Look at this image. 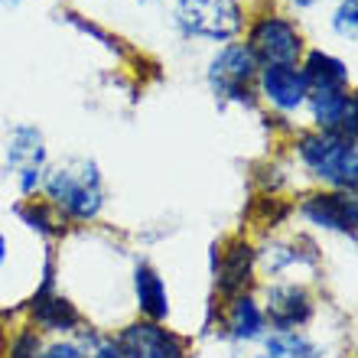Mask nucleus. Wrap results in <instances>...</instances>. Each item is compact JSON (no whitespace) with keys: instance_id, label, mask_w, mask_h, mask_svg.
Returning a JSON list of instances; mask_svg holds the SVG:
<instances>
[{"instance_id":"3","label":"nucleus","mask_w":358,"mask_h":358,"mask_svg":"<svg viewBox=\"0 0 358 358\" xmlns=\"http://www.w3.org/2000/svg\"><path fill=\"white\" fill-rule=\"evenodd\" d=\"M176 27L182 36L228 43L245 27V10L238 0H176Z\"/></svg>"},{"instance_id":"5","label":"nucleus","mask_w":358,"mask_h":358,"mask_svg":"<svg viewBox=\"0 0 358 358\" xmlns=\"http://www.w3.org/2000/svg\"><path fill=\"white\" fill-rule=\"evenodd\" d=\"M245 46L261 66H296V59L303 56V33L293 20L267 13L255 20Z\"/></svg>"},{"instance_id":"21","label":"nucleus","mask_w":358,"mask_h":358,"mask_svg":"<svg viewBox=\"0 0 358 358\" xmlns=\"http://www.w3.org/2000/svg\"><path fill=\"white\" fill-rule=\"evenodd\" d=\"M39 349H43V342H39V332L33 326L27 329H20L10 336L7 342V358H39Z\"/></svg>"},{"instance_id":"25","label":"nucleus","mask_w":358,"mask_h":358,"mask_svg":"<svg viewBox=\"0 0 358 358\" xmlns=\"http://www.w3.org/2000/svg\"><path fill=\"white\" fill-rule=\"evenodd\" d=\"M3 7H17V3H23V0H0Z\"/></svg>"},{"instance_id":"19","label":"nucleus","mask_w":358,"mask_h":358,"mask_svg":"<svg viewBox=\"0 0 358 358\" xmlns=\"http://www.w3.org/2000/svg\"><path fill=\"white\" fill-rule=\"evenodd\" d=\"M17 215L23 218V225L33 228V231H39L43 238H56L59 231H62V222H66V218L59 215L49 202H36V199H29V202L17 206Z\"/></svg>"},{"instance_id":"10","label":"nucleus","mask_w":358,"mask_h":358,"mask_svg":"<svg viewBox=\"0 0 358 358\" xmlns=\"http://www.w3.org/2000/svg\"><path fill=\"white\" fill-rule=\"evenodd\" d=\"M255 82L257 92L264 94V101L283 114L300 111L310 98V82L300 66H261Z\"/></svg>"},{"instance_id":"18","label":"nucleus","mask_w":358,"mask_h":358,"mask_svg":"<svg viewBox=\"0 0 358 358\" xmlns=\"http://www.w3.org/2000/svg\"><path fill=\"white\" fill-rule=\"evenodd\" d=\"M261 358H320V349L313 345L300 329H271L261 339Z\"/></svg>"},{"instance_id":"12","label":"nucleus","mask_w":358,"mask_h":358,"mask_svg":"<svg viewBox=\"0 0 358 358\" xmlns=\"http://www.w3.org/2000/svg\"><path fill=\"white\" fill-rule=\"evenodd\" d=\"M251 280H255V248L245 238H235L215 261V290L231 300L238 293H248Z\"/></svg>"},{"instance_id":"26","label":"nucleus","mask_w":358,"mask_h":358,"mask_svg":"<svg viewBox=\"0 0 358 358\" xmlns=\"http://www.w3.org/2000/svg\"><path fill=\"white\" fill-rule=\"evenodd\" d=\"M141 3H147V0H141Z\"/></svg>"},{"instance_id":"1","label":"nucleus","mask_w":358,"mask_h":358,"mask_svg":"<svg viewBox=\"0 0 358 358\" xmlns=\"http://www.w3.org/2000/svg\"><path fill=\"white\" fill-rule=\"evenodd\" d=\"M43 192L46 202L62 218L72 222H94L104 208V179L98 163L88 157H72L43 173Z\"/></svg>"},{"instance_id":"7","label":"nucleus","mask_w":358,"mask_h":358,"mask_svg":"<svg viewBox=\"0 0 358 358\" xmlns=\"http://www.w3.org/2000/svg\"><path fill=\"white\" fill-rule=\"evenodd\" d=\"M124 358H189V342L163 322L134 320L117 332Z\"/></svg>"},{"instance_id":"9","label":"nucleus","mask_w":358,"mask_h":358,"mask_svg":"<svg viewBox=\"0 0 358 358\" xmlns=\"http://www.w3.org/2000/svg\"><path fill=\"white\" fill-rule=\"evenodd\" d=\"M300 215L306 218L313 228L355 238V222H358L355 192H339V189L310 192V196L300 199Z\"/></svg>"},{"instance_id":"2","label":"nucleus","mask_w":358,"mask_h":358,"mask_svg":"<svg viewBox=\"0 0 358 358\" xmlns=\"http://www.w3.org/2000/svg\"><path fill=\"white\" fill-rule=\"evenodd\" d=\"M300 163L306 166L313 179L322 186L339 189V192H355L358 186V150L355 137L339 131H310L300 134L296 141Z\"/></svg>"},{"instance_id":"23","label":"nucleus","mask_w":358,"mask_h":358,"mask_svg":"<svg viewBox=\"0 0 358 358\" xmlns=\"http://www.w3.org/2000/svg\"><path fill=\"white\" fill-rule=\"evenodd\" d=\"M39 358H82V352H78L76 339H56L39 349Z\"/></svg>"},{"instance_id":"15","label":"nucleus","mask_w":358,"mask_h":358,"mask_svg":"<svg viewBox=\"0 0 358 358\" xmlns=\"http://www.w3.org/2000/svg\"><path fill=\"white\" fill-rule=\"evenodd\" d=\"M134 296H137V310L143 320L150 322H163L170 316V290L166 280L160 277V271L147 261L134 267Z\"/></svg>"},{"instance_id":"20","label":"nucleus","mask_w":358,"mask_h":358,"mask_svg":"<svg viewBox=\"0 0 358 358\" xmlns=\"http://www.w3.org/2000/svg\"><path fill=\"white\" fill-rule=\"evenodd\" d=\"M76 345L82 352V358H124L117 336H108V332L98 329H78Z\"/></svg>"},{"instance_id":"22","label":"nucleus","mask_w":358,"mask_h":358,"mask_svg":"<svg viewBox=\"0 0 358 358\" xmlns=\"http://www.w3.org/2000/svg\"><path fill=\"white\" fill-rule=\"evenodd\" d=\"M332 29L339 33L342 39H355V29H358V0H339L336 7V17H332Z\"/></svg>"},{"instance_id":"13","label":"nucleus","mask_w":358,"mask_h":358,"mask_svg":"<svg viewBox=\"0 0 358 358\" xmlns=\"http://www.w3.org/2000/svg\"><path fill=\"white\" fill-rule=\"evenodd\" d=\"M29 316L39 329L52 332V336H69L82 326V313L76 310V303L62 296L56 287H36L33 300H29Z\"/></svg>"},{"instance_id":"24","label":"nucleus","mask_w":358,"mask_h":358,"mask_svg":"<svg viewBox=\"0 0 358 358\" xmlns=\"http://www.w3.org/2000/svg\"><path fill=\"white\" fill-rule=\"evenodd\" d=\"M7 255H10V241H7V235L0 231V271H3V264H7Z\"/></svg>"},{"instance_id":"17","label":"nucleus","mask_w":358,"mask_h":358,"mask_svg":"<svg viewBox=\"0 0 358 358\" xmlns=\"http://www.w3.org/2000/svg\"><path fill=\"white\" fill-rule=\"evenodd\" d=\"M303 76L313 88H349V66L336 59L332 52H322V49H310L306 52V62H303Z\"/></svg>"},{"instance_id":"16","label":"nucleus","mask_w":358,"mask_h":358,"mask_svg":"<svg viewBox=\"0 0 358 358\" xmlns=\"http://www.w3.org/2000/svg\"><path fill=\"white\" fill-rule=\"evenodd\" d=\"M310 267L316 264V251H300V241H267L255 251V267H261L264 277H273V280H280L293 267Z\"/></svg>"},{"instance_id":"11","label":"nucleus","mask_w":358,"mask_h":358,"mask_svg":"<svg viewBox=\"0 0 358 358\" xmlns=\"http://www.w3.org/2000/svg\"><path fill=\"white\" fill-rule=\"evenodd\" d=\"M306 104L316 131H339L355 137V94L349 88H313Z\"/></svg>"},{"instance_id":"14","label":"nucleus","mask_w":358,"mask_h":358,"mask_svg":"<svg viewBox=\"0 0 358 358\" xmlns=\"http://www.w3.org/2000/svg\"><path fill=\"white\" fill-rule=\"evenodd\" d=\"M267 332V320L261 303L251 296V293H238L231 296L225 306V336L231 342H241V345H251V342H261Z\"/></svg>"},{"instance_id":"6","label":"nucleus","mask_w":358,"mask_h":358,"mask_svg":"<svg viewBox=\"0 0 358 358\" xmlns=\"http://www.w3.org/2000/svg\"><path fill=\"white\" fill-rule=\"evenodd\" d=\"M7 166L17 173L20 196H33L46 173V141L33 124H17L7 141Z\"/></svg>"},{"instance_id":"4","label":"nucleus","mask_w":358,"mask_h":358,"mask_svg":"<svg viewBox=\"0 0 358 358\" xmlns=\"http://www.w3.org/2000/svg\"><path fill=\"white\" fill-rule=\"evenodd\" d=\"M257 69H261V62L245 43H228L208 62V85L222 101H235L251 108L255 104L251 82L257 78Z\"/></svg>"},{"instance_id":"8","label":"nucleus","mask_w":358,"mask_h":358,"mask_svg":"<svg viewBox=\"0 0 358 358\" xmlns=\"http://www.w3.org/2000/svg\"><path fill=\"white\" fill-rule=\"evenodd\" d=\"M264 320L271 329H303L316 316V300L303 283L273 280L264 290Z\"/></svg>"}]
</instances>
